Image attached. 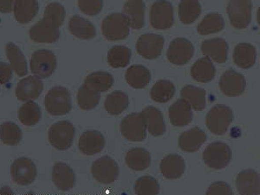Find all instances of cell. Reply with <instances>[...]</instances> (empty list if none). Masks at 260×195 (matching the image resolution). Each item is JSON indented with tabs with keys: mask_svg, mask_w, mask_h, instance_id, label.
Returning <instances> with one entry per match:
<instances>
[{
	"mask_svg": "<svg viewBox=\"0 0 260 195\" xmlns=\"http://www.w3.org/2000/svg\"><path fill=\"white\" fill-rule=\"evenodd\" d=\"M45 105L50 115H67L72 108L71 92L62 86L54 87L45 95Z\"/></svg>",
	"mask_w": 260,
	"mask_h": 195,
	"instance_id": "6da1fadb",
	"label": "cell"
},
{
	"mask_svg": "<svg viewBox=\"0 0 260 195\" xmlns=\"http://www.w3.org/2000/svg\"><path fill=\"white\" fill-rule=\"evenodd\" d=\"M234 119V112L229 107L218 104L213 107L206 116L207 128L216 136H223L226 133Z\"/></svg>",
	"mask_w": 260,
	"mask_h": 195,
	"instance_id": "7a4b0ae2",
	"label": "cell"
},
{
	"mask_svg": "<svg viewBox=\"0 0 260 195\" xmlns=\"http://www.w3.org/2000/svg\"><path fill=\"white\" fill-rule=\"evenodd\" d=\"M129 23L122 13H112L103 20L102 32L110 41H119L127 39L129 34Z\"/></svg>",
	"mask_w": 260,
	"mask_h": 195,
	"instance_id": "3957f363",
	"label": "cell"
},
{
	"mask_svg": "<svg viewBox=\"0 0 260 195\" xmlns=\"http://www.w3.org/2000/svg\"><path fill=\"white\" fill-rule=\"evenodd\" d=\"M76 129L69 121H60L54 123L48 133L50 145L58 150H67L74 142Z\"/></svg>",
	"mask_w": 260,
	"mask_h": 195,
	"instance_id": "277c9868",
	"label": "cell"
},
{
	"mask_svg": "<svg viewBox=\"0 0 260 195\" xmlns=\"http://www.w3.org/2000/svg\"><path fill=\"white\" fill-rule=\"evenodd\" d=\"M232 154L230 147L225 142H213L203 152V160L208 168L220 170L229 165Z\"/></svg>",
	"mask_w": 260,
	"mask_h": 195,
	"instance_id": "5b68a950",
	"label": "cell"
},
{
	"mask_svg": "<svg viewBox=\"0 0 260 195\" xmlns=\"http://www.w3.org/2000/svg\"><path fill=\"white\" fill-rule=\"evenodd\" d=\"M30 71L36 77L44 79L53 74L56 69V56L49 50H39L32 54Z\"/></svg>",
	"mask_w": 260,
	"mask_h": 195,
	"instance_id": "8992f818",
	"label": "cell"
},
{
	"mask_svg": "<svg viewBox=\"0 0 260 195\" xmlns=\"http://www.w3.org/2000/svg\"><path fill=\"white\" fill-rule=\"evenodd\" d=\"M120 131L130 142H143L147 137V127L142 113H133L125 116L120 124Z\"/></svg>",
	"mask_w": 260,
	"mask_h": 195,
	"instance_id": "52a82bcc",
	"label": "cell"
},
{
	"mask_svg": "<svg viewBox=\"0 0 260 195\" xmlns=\"http://www.w3.org/2000/svg\"><path fill=\"white\" fill-rule=\"evenodd\" d=\"M151 26L156 30H167L175 24L174 8L168 1H156L151 6L149 13Z\"/></svg>",
	"mask_w": 260,
	"mask_h": 195,
	"instance_id": "ba28073f",
	"label": "cell"
},
{
	"mask_svg": "<svg viewBox=\"0 0 260 195\" xmlns=\"http://www.w3.org/2000/svg\"><path fill=\"white\" fill-rule=\"evenodd\" d=\"M252 4L248 0H232L228 5V14L232 25L241 30L251 24Z\"/></svg>",
	"mask_w": 260,
	"mask_h": 195,
	"instance_id": "9c48e42d",
	"label": "cell"
},
{
	"mask_svg": "<svg viewBox=\"0 0 260 195\" xmlns=\"http://www.w3.org/2000/svg\"><path fill=\"white\" fill-rule=\"evenodd\" d=\"M37 175L38 171L35 163L26 157L18 158L11 166L12 180L19 186H25L33 183Z\"/></svg>",
	"mask_w": 260,
	"mask_h": 195,
	"instance_id": "30bf717a",
	"label": "cell"
},
{
	"mask_svg": "<svg viewBox=\"0 0 260 195\" xmlns=\"http://www.w3.org/2000/svg\"><path fill=\"white\" fill-rule=\"evenodd\" d=\"M119 167L110 156L101 157L92 164L91 174L98 182L111 184L119 177Z\"/></svg>",
	"mask_w": 260,
	"mask_h": 195,
	"instance_id": "8fae6325",
	"label": "cell"
},
{
	"mask_svg": "<svg viewBox=\"0 0 260 195\" xmlns=\"http://www.w3.org/2000/svg\"><path fill=\"white\" fill-rule=\"evenodd\" d=\"M164 43L162 36L152 33L143 34L136 42V50L146 59H155L161 55Z\"/></svg>",
	"mask_w": 260,
	"mask_h": 195,
	"instance_id": "7c38bea8",
	"label": "cell"
},
{
	"mask_svg": "<svg viewBox=\"0 0 260 195\" xmlns=\"http://www.w3.org/2000/svg\"><path fill=\"white\" fill-rule=\"evenodd\" d=\"M193 54L194 47L192 43L185 38H177L170 43L167 57L173 64L184 65L192 59Z\"/></svg>",
	"mask_w": 260,
	"mask_h": 195,
	"instance_id": "4fadbf2b",
	"label": "cell"
},
{
	"mask_svg": "<svg viewBox=\"0 0 260 195\" xmlns=\"http://www.w3.org/2000/svg\"><path fill=\"white\" fill-rule=\"evenodd\" d=\"M222 93L229 98H236L245 91L246 82L242 74L230 69L222 75L219 83Z\"/></svg>",
	"mask_w": 260,
	"mask_h": 195,
	"instance_id": "5bb4252c",
	"label": "cell"
},
{
	"mask_svg": "<svg viewBox=\"0 0 260 195\" xmlns=\"http://www.w3.org/2000/svg\"><path fill=\"white\" fill-rule=\"evenodd\" d=\"M59 36L58 27L45 18L33 25L30 30V39L36 43L52 44L58 40Z\"/></svg>",
	"mask_w": 260,
	"mask_h": 195,
	"instance_id": "9a60e30c",
	"label": "cell"
},
{
	"mask_svg": "<svg viewBox=\"0 0 260 195\" xmlns=\"http://www.w3.org/2000/svg\"><path fill=\"white\" fill-rule=\"evenodd\" d=\"M44 90V83L36 77H25L19 81L16 88V96L21 102L37 100Z\"/></svg>",
	"mask_w": 260,
	"mask_h": 195,
	"instance_id": "2e32d148",
	"label": "cell"
},
{
	"mask_svg": "<svg viewBox=\"0 0 260 195\" xmlns=\"http://www.w3.org/2000/svg\"><path fill=\"white\" fill-rule=\"evenodd\" d=\"M228 42L221 38L207 39L201 45L203 55L217 63L225 62L228 60Z\"/></svg>",
	"mask_w": 260,
	"mask_h": 195,
	"instance_id": "e0dca14e",
	"label": "cell"
},
{
	"mask_svg": "<svg viewBox=\"0 0 260 195\" xmlns=\"http://www.w3.org/2000/svg\"><path fill=\"white\" fill-rule=\"evenodd\" d=\"M236 187L240 195H259V174L253 169L240 172L237 176Z\"/></svg>",
	"mask_w": 260,
	"mask_h": 195,
	"instance_id": "ac0fdd59",
	"label": "cell"
},
{
	"mask_svg": "<svg viewBox=\"0 0 260 195\" xmlns=\"http://www.w3.org/2000/svg\"><path fill=\"white\" fill-rule=\"evenodd\" d=\"M105 143L103 134L96 130H89L81 136L78 148L81 153L85 155H95L104 149Z\"/></svg>",
	"mask_w": 260,
	"mask_h": 195,
	"instance_id": "d6986e66",
	"label": "cell"
},
{
	"mask_svg": "<svg viewBox=\"0 0 260 195\" xmlns=\"http://www.w3.org/2000/svg\"><path fill=\"white\" fill-rule=\"evenodd\" d=\"M52 181L57 189L69 191L75 186L76 175L68 164L58 161L52 169Z\"/></svg>",
	"mask_w": 260,
	"mask_h": 195,
	"instance_id": "ffe728a7",
	"label": "cell"
},
{
	"mask_svg": "<svg viewBox=\"0 0 260 195\" xmlns=\"http://www.w3.org/2000/svg\"><path fill=\"white\" fill-rule=\"evenodd\" d=\"M207 135L200 127H194L185 131L179 137V147L186 153H194L207 141Z\"/></svg>",
	"mask_w": 260,
	"mask_h": 195,
	"instance_id": "44dd1931",
	"label": "cell"
},
{
	"mask_svg": "<svg viewBox=\"0 0 260 195\" xmlns=\"http://www.w3.org/2000/svg\"><path fill=\"white\" fill-rule=\"evenodd\" d=\"M169 120L175 127H185L192 120V108L184 99H179L169 110Z\"/></svg>",
	"mask_w": 260,
	"mask_h": 195,
	"instance_id": "7402d4cb",
	"label": "cell"
},
{
	"mask_svg": "<svg viewBox=\"0 0 260 195\" xmlns=\"http://www.w3.org/2000/svg\"><path fill=\"white\" fill-rule=\"evenodd\" d=\"M122 14H124L128 19L131 29L140 30L144 26L145 4L141 0H129L125 3Z\"/></svg>",
	"mask_w": 260,
	"mask_h": 195,
	"instance_id": "603a6c76",
	"label": "cell"
},
{
	"mask_svg": "<svg viewBox=\"0 0 260 195\" xmlns=\"http://www.w3.org/2000/svg\"><path fill=\"white\" fill-rule=\"evenodd\" d=\"M186 169V163L183 158L178 154H172L163 158L160 162V169L166 179L175 180L183 175Z\"/></svg>",
	"mask_w": 260,
	"mask_h": 195,
	"instance_id": "cb8c5ba5",
	"label": "cell"
},
{
	"mask_svg": "<svg viewBox=\"0 0 260 195\" xmlns=\"http://www.w3.org/2000/svg\"><path fill=\"white\" fill-rule=\"evenodd\" d=\"M146 127L153 136L158 137L165 134L166 125L163 120L162 114L155 107L148 106L142 110Z\"/></svg>",
	"mask_w": 260,
	"mask_h": 195,
	"instance_id": "d4e9b609",
	"label": "cell"
},
{
	"mask_svg": "<svg viewBox=\"0 0 260 195\" xmlns=\"http://www.w3.org/2000/svg\"><path fill=\"white\" fill-rule=\"evenodd\" d=\"M234 62L241 69H250L257 59V51L253 45L247 43H240L234 48Z\"/></svg>",
	"mask_w": 260,
	"mask_h": 195,
	"instance_id": "484cf974",
	"label": "cell"
},
{
	"mask_svg": "<svg viewBox=\"0 0 260 195\" xmlns=\"http://www.w3.org/2000/svg\"><path fill=\"white\" fill-rule=\"evenodd\" d=\"M125 79L127 84L134 89H143L150 82V71L143 65H132L127 69Z\"/></svg>",
	"mask_w": 260,
	"mask_h": 195,
	"instance_id": "4316f807",
	"label": "cell"
},
{
	"mask_svg": "<svg viewBox=\"0 0 260 195\" xmlns=\"http://www.w3.org/2000/svg\"><path fill=\"white\" fill-rule=\"evenodd\" d=\"M69 30L72 35L84 40L94 39L96 34L94 24L78 15L73 16L71 18L69 23Z\"/></svg>",
	"mask_w": 260,
	"mask_h": 195,
	"instance_id": "83f0119b",
	"label": "cell"
},
{
	"mask_svg": "<svg viewBox=\"0 0 260 195\" xmlns=\"http://www.w3.org/2000/svg\"><path fill=\"white\" fill-rule=\"evenodd\" d=\"M215 74L216 69L213 62L206 56L197 60L191 68V76L199 83H209Z\"/></svg>",
	"mask_w": 260,
	"mask_h": 195,
	"instance_id": "f1b7e54d",
	"label": "cell"
},
{
	"mask_svg": "<svg viewBox=\"0 0 260 195\" xmlns=\"http://www.w3.org/2000/svg\"><path fill=\"white\" fill-rule=\"evenodd\" d=\"M125 162L132 170L143 171L150 166L151 155L145 148H132L126 154Z\"/></svg>",
	"mask_w": 260,
	"mask_h": 195,
	"instance_id": "f546056e",
	"label": "cell"
},
{
	"mask_svg": "<svg viewBox=\"0 0 260 195\" xmlns=\"http://www.w3.org/2000/svg\"><path fill=\"white\" fill-rule=\"evenodd\" d=\"M181 98L195 111H201L206 107V90L192 85H186L181 89Z\"/></svg>",
	"mask_w": 260,
	"mask_h": 195,
	"instance_id": "4dcf8cb0",
	"label": "cell"
},
{
	"mask_svg": "<svg viewBox=\"0 0 260 195\" xmlns=\"http://www.w3.org/2000/svg\"><path fill=\"white\" fill-rule=\"evenodd\" d=\"M6 56L11 62V67L18 77H24L28 73L26 60L24 54L17 45L9 43L6 46Z\"/></svg>",
	"mask_w": 260,
	"mask_h": 195,
	"instance_id": "1f68e13d",
	"label": "cell"
},
{
	"mask_svg": "<svg viewBox=\"0 0 260 195\" xmlns=\"http://www.w3.org/2000/svg\"><path fill=\"white\" fill-rule=\"evenodd\" d=\"M113 83L114 77L112 75L105 71H95L87 77L84 84L89 89L101 93L111 89Z\"/></svg>",
	"mask_w": 260,
	"mask_h": 195,
	"instance_id": "d6a6232c",
	"label": "cell"
},
{
	"mask_svg": "<svg viewBox=\"0 0 260 195\" xmlns=\"http://www.w3.org/2000/svg\"><path fill=\"white\" fill-rule=\"evenodd\" d=\"M16 20L26 24L35 18L39 12V4L36 1H17L13 6Z\"/></svg>",
	"mask_w": 260,
	"mask_h": 195,
	"instance_id": "836d02e7",
	"label": "cell"
},
{
	"mask_svg": "<svg viewBox=\"0 0 260 195\" xmlns=\"http://www.w3.org/2000/svg\"><path fill=\"white\" fill-rule=\"evenodd\" d=\"M128 104V98L124 92L114 91L107 96L104 108L110 115H118L127 110Z\"/></svg>",
	"mask_w": 260,
	"mask_h": 195,
	"instance_id": "e575fe53",
	"label": "cell"
},
{
	"mask_svg": "<svg viewBox=\"0 0 260 195\" xmlns=\"http://www.w3.org/2000/svg\"><path fill=\"white\" fill-rule=\"evenodd\" d=\"M175 95V86L169 80H160L155 83L150 91L152 100L159 103L166 104Z\"/></svg>",
	"mask_w": 260,
	"mask_h": 195,
	"instance_id": "d590c367",
	"label": "cell"
},
{
	"mask_svg": "<svg viewBox=\"0 0 260 195\" xmlns=\"http://www.w3.org/2000/svg\"><path fill=\"white\" fill-rule=\"evenodd\" d=\"M225 27L224 18L219 13L207 14L197 27L199 34L209 35L221 31Z\"/></svg>",
	"mask_w": 260,
	"mask_h": 195,
	"instance_id": "8d00e7d4",
	"label": "cell"
},
{
	"mask_svg": "<svg viewBox=\"0 0 260 195\" xmlns=\"http://www.w3.org/2000/svg\"><path fill=\"white\" fill-rule=\"evenodd\" d=\"M201 13V6L198 1L184 0L179 5V18L183 24H192Z\"/></svg>",
	"mask_w": 260,
	"mask_h": 195,
	"instance_id": "74e56055",
	"label": "cell"
},
{
	"mask_svg": "<svg viewBox=\"0 0 260 195\" xmlns=\"http://www.w3.org/2000/svg\"><path fill=\"white\" fill-rule=\"evenodd\" d=\"M18 119L22 124L28 127L35 126L42 117L41 109L33 102H28L18 110Z\"/></svg>",
	"mask_w": 260,
	"mask_h": 195,
	"instance_id": "f35d334b",
	"label": "cell"
},
{
	"mask_svg": "<svg viewBox=\"0 0 260 195\" xmlns=\"http://www.w3.org/2000/svg\"><path fill=\"white\" fill-rule=\"evenodd\" d=\"M131 50L123 45H116L108 52V63L113 68H123L129 63Z\"/></svg>",
	"mask_w": 260,
	"mask_h": 195,
	"instance_id": "ab89813d",
	"label": "cell"
},
{
	"mask_svg": "<svg viewBox=\"0 0 260 195\" xmlns=\"http://www.w3.org/2000/svg\"><path fill=\"white\" fill-rule=\"evenodd\" d=\"M0 140L7 146L18 145L22 140V131L12 121H6L0 126Z\"/></svg>",
	"mask_w": 260,
	"mask_h": 195,
	"instance_id": "60d3db41",
	"label": "cell"
},
{
	"mask_svg": "<svg viewBox=\"0 0 260 195\" xmlns=\"http://www.w3.org/2000/svg\"><path fill=\"white\" fill-rule=\"evenodd\" d=\"M100 93L89 89L85 84L81 87L77 93V104L83 110L95 109L100 102Z\"/></svg>",
	"mask_w": 260,
	"mask_h": 195,
	"instance_id": "b9f144b4",
	"label": "cell"
},
{
	"mask_svg": "<svg viewBox=\"0 0 260 195\" xmlns=\"http://www.w3.org/2000/svg\"><path fill=\"white\" fill-rule=\"evenodd\" d=\"M134 189L136 195H158L160 185L154 177L145 175L136 180Z\"/></svg>",
	"mask_w": 260,
	"mask_h": 195,
	"instance_id": "7bdbcfd3",
	"label": "cell"
},
{
	"mask_svg": "<svg viewBox=\"0 0 260 195\" xmlns=\"http://www.w3.org/2000/svg\"><path fill=\"white\" fill-rule=\"evenodd\" d=\"M44 18L52 22L59 28L65 18L64 7L59 3H51L45 8Z\"/></svg>",
	"mask_w": 260,
	"mask_h": 195,
	"instance_id": "ee69618b",
	"label": "cell"
},
{
	"mask_svg": "<svg viewBox=\"0 0 260 195\" xmlns=\"http://www.w3.org/2000/svg\"><path fill=\"white\" fill-rule=\"evenodd\" d=\"M104 3L101 0L98 1H83L78 2L81 12L88 16H95L101 12Z\"/></svg>",
	"mask_w": 260,
	"mask_h": 195,
	"instance_id": "f6af8a7d",
	"label": "cell"
},
{
	"mask_svg": "<svg viewBox=\"0 0 260 195\" xmlns=\"http://www.w3.org/2000/svg\"><path fill=\"white\" fill-rule=\"evenodd\" d=\"M206 195H234L231 186L224 181H217L211 184Z\"/></svg>",
	"mask_w": 260,
	"mask_h": 195,
	"instance_id": "bcb514c9",
	"label": "cell"
},
{
	"mask_svg": "<svg viewBox=\"0 0 260 195\" xmlns=\"http://www.w3.org/2000/svg\"><path fill=\"white\" fill-rule=\"evenodd\" d=\"M12 77V67L6 62H0V84L9 82Z\"/></svg>",
	"mask_w": 260,
	"mask_h": 195,
	"instance_id": "7dc6e473",
	"label": "cell"
},
{
	"mask_svg": "<svg viewBox=\"0 0 260 195\" xmlns=\"http://www.w3.org/2000/svg\"><path fill=\"white\" fill-rule=\"evenodd\" d=\"M14 3L12 1H0V12H11Z\"/></svg>",
	"mask_w": 260,
	"mask_h": 195,
	"instance_id": "c3c4849f",
	"label": "cell"
},
{
	"mask_svg": "<svg viewBox=\"0 0 260 195\" xmlns=\"http://www.w3.org/2000/svg\"><path fill=\"white\" fill-rule=\"evenodd\" d=\"M0 195H15L9 186H4L0 188Z\"/></svg>",
	"mask_w": 260,
	"mask_h": 195,
	"instance_id": "681fc988",
	"label": "cell"
}]
</instances>
